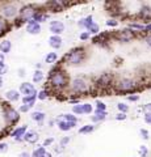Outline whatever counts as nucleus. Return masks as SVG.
<instances>
[{"mask_svg": "<svg viewBox=\"0 0 151 157\" xmlns=\"http://www.w3.org/2000/svg\"><path fill=\"white\" fill-rule=\"evenodd\" d=\"M70 77L67 75V72L63 70H59L57 72H53V73H49V80L46 82V86L45 89L50 93H62L63 90L69 89V85H70Z\"/></svg>", "mask_w": 151, "mask_h": 157, "instance_id": "obj_1", "label": "nucleus"}, {"mask_svg": "<svg viewBox=\"0 0 151 157\" xmlns=\"http://www.w3.org/2000/svg\"><path fill=\"white\" fill-rule=\"evenodd\" d=\"M145 85L141 82V80L133 77H120L114 80V84L112 90L116 93H120V94H135L137 92H139L141 89H143Z\"/></svg>", "mask_w": 151, "mask_h": 157, "instance_id": "obj_2", "label": "nucleus"}, {"mask_svg": "<svg viewBox=\"0 0 151 157\" xmlns=\"http://www.w3.org/2000/svg\"><path fill=\"white\" fill-rule=\"evenodd\" d=\"M69 90L72 93L74 96H87V94H91V93H95L96 88L93 84L87 80L84 77H75L70 81V85H69ZM97 92V90H96Z\"/></svg>", "mask_w": 151, "mask_h": 157, "instance_id": "obj_3", "label": "nucleus"}, {"mask_svg": "<svg viewBox=\"0 0 151 157\" xmlns=\"http://www.w3.org/2000/svg\"><path fill=\"white\" fill-rule=\"evenodd\" d=\"M87 59V48L83 46H77L72 48L63 56V63L67 66H80Z\"/></svg>", "mask_w": 151, "mask_h": 157, "instance_id": "obj_4", "label": "nucleus"}, {"mask_svg": "<svg viewBox=\"0 0 151 157\" xmlns=\"http://www.w3.org/2000/svg\"><path fill=\"white\" fill-rule=\"evenodd\" d=\"M114 80L116 78L110 72H104L95 80L93 85H95L97 92H106V90H109L113 88Z\"/></svg>", "mask_w": 151, "mask_h": 157, "instance_id": "obj_5", "label": "nucleus"}, {"mask_svg": "<svg viewBox=\"0 0 151 157\" xmlns=\"http://www.w3.org/2000/svg\"><path fill=\"white\" fill-rule=\"evenodd\" d=\"M3 117L6 121L7 126L13 127L14 124L20 121V113L14 110L9 104H3Z\"/></svg>", "mask_w": 151, "mask_h": 157, "instance_id": "obj_6", "label": "nucleus"}, {"mask_svg": "<svg viewBox=\"0 0 151 157\" xmlns=\"http://www.w3.org/2000/svg\"><path fill=\"white\" fill-rule=\"evenodd\" d=\"M40 6L41 4H24L18 11V18L22 20L25 24L29 22L30 20H33L34 13L40 9Z\"/></svg>", "mask_w": 151, "mask_h": 157, "instance_id": "obj_7", "label": "nucleus"}, {"mask_svg": "<svg viewBox=\"0 0 151 157\" xmlns=\"http://www.w3.org/2000/svg\"><path fill=\"white\" fill-rule=\"evenodd\" d=\"M20 8L17 7L16 3H3L0 4V16L6 20L9 18H16L18 16Z\"/></svg>", "mask_w": 151, "mask_h": 157, "instance_id": "obj_8", "label": "nucleus"}, {"mask_svg": "<svg viewBox=\"0 0 151 157\" xmlns=\"http://www.w3.org/2000/svg\"><path fill=\"white\" fill-rule=\"evenodd\" d=\"M137 36L138 34L135 32H133L131 29H129V28H125V29H122V30H117L116 33H112V38L117 39L118 42H124V43L133 41L134 38H137Z\"/></svg>", "mask_w": 151, "mask_h": 157, "instance_id": "obj_9", "label": "nucleus"}, {"mask_svg": "<svg viewBox=\"0 0 151 157\" xmlns=\"http://www.w3.org/2000/svg\"><path fill=\"white\" fill-rule=\"evenodd\" d=\"M137 17L139 20H142L143 24H150L151 22V6H147V4H143L141 6V8L138 9Z\"/></svg>", "mask_w": 151, "mask_h": 157, "instance_id": "obj_10", "label": "nucleus"}, {"mask_svg": "<svg viewBox=\"0 0 151 157\" xmlns=\"http://www.w3.org/2000/svg\"><path fill=\"white\" fill-rule=\"evenodd\" d=\"M65 29H66L65 24L59 21V20H53L49 24V30H50L51 36H61V34L65 33Z\"/></svg>", "mask_w": 151, "mask_h": 157, "instance_id": "obj_11", "label": "nucleus"}, {"mask_svg": "<svg viewBox=\"0 0 151 157\" xmlns=\"http://www.w3.org/2000/svg\"><path fill=\"white\" fill-rule=\"evenodd\" d=\"M18 92H20V94H22V97L37 96V94H38L36 86L33 85L32 82H21L20 88H18Z\"/></svg>", "mask_w": 151, "mask_h": 157, "instance_id": "obj_12", "label": "nucleus"}, {"mask_svg": "<svg viewBox=\"0 0 151 157\" xmlns=\"http://www.w3.org/2000/svg\"><path fill=\"white\" fill-rule=\"evenodd\" d=\"M26 131H28V126L24 124V126L13 128L11 131V134H9V136H11L16 143H21V141H24V135L26 134Z\"/></svg>", "mask_w": 151, "mask_h": 157, "instance_id": "obj_13", "label": "nucleus"}, {"mask_svg": "<svg viewBox=\"0 0 151 157\" xmlns=\"http://www.w3.org/2000/svg\"><path fill=\"white\" fill-rule=\"evenodd\" d=\"M25 30H26L28 34H30V36H38V34L42 32V26H41V24H38L36 21H33V20H30L29 22H26Z\"/></svg>", "mask_w": 151, "mask_h": 157, "instance_id": "obj_14", "label": "nucleus"}, {"mask_svg": "<svg viewBox=\"0 0 151 157\" xmlns=\"http://www.w3.org/2000/svg\"><path fill=\"white\" fill-rule=\"evenodd\" d=\"M38 140H40V135H38V132L36 131H26V134L24 135V141L25 143H29V144H36L38 143Z\"/></svg>", "mask_w": 151, "mask_h": 157, "instance_id": "obj_15", "label": "nucleus"}, {"mask_svg": "<svg viewBox=\"0 0 151 157\" xmlns=\"http://www.w3.org/2000/svg\"><path fill=\"white\" fill-rule=\"evenodd\" d=\"M93 16L92 14H89V16H85V17H83L80 18L79 21H77V26H79L80 29H83V30H88V28L93 24Z\"/></svg>", "mask_w": 151, "mask_h": 157, "instance_id": "obj_16", "label": "nucleus"}, {"mask_svg": "<svg viewBox=\"0 0 151 157\" xmlns=\"http://www.w3.org/2000/svg\"><path fill=\"white\" fill-rule=\"evenodd\" d=\"M21 98V94L20 92L16 90V89H9L6 92V100L9 102V104H12V102H17L20 101Z\"/></svg>", "mask_w": 151, "mask_h": 157, "instance_id": "obj_17", "label": "nucleus"}, {"mask_svg": "<svg viewBox=\"0 0 151 157\" xmlns=\"http://www.w3.org/2000/svg\"><path fill=\"white\" fill-rule=\"evenodd\" d=\"M49 42V46L51 48H54V50H58V48L62 47V43H63V39L61 36H50L47 39Z\"/></svg>", "mask_w": 151, "mask_h": 157, "instance_id": "obj_18", "label": "nucleus"}, {"mask_svg": "<svg viewBox=\"0 0 151 157\" xmlns=\"http://www.w3.org/2000/svg\"><path fill=\"white\" fill-rule=\"evenodd\" d=\"M108 113L106 111H99V110H93V115H91V121L92 123H100L106 119Z\"/></svg>", "mask_w": 151, "mask_h": 157, "instance_id": "obj_19", "label": "nucleus"}, {"mask_svg": "<svg viewBox=\"0 0 151 157\" xmlns=\"http://www.w3.org/2000/svg\"><path fill=\"white\" fill-rule=\"evenodd\" d=\"M11 29H12V24H9V21H7L4 17L0 16V38H2L4 34H7Z\"/></svg>", "mask_w": 151, "mask_h": 157, "instance_id": "obj_20", "label": "nucleus"}, {"mask_svg": "<svg viewBox=\"0 0 151 157\" xmlns=\"http://www.w3.org/2000/svg\"><path fill=\"white\" fill-rule=\"evenodd\" d=\"M57 126H58V128H59L61 131L67 132V131H70V130L74 128L76 124H74V123H69V122H66V121L61 119V118H58V119H57Z\"/></svg>", "mask_w": 151, "mask_h": 157, "instance_id": "obj_21", "label": "nucleus"}, {"mask_svg": "<svg viewBox=\"0 0 151 157\" xmlns=\"http://www.w3.org/2000/svg\"><path fill=\"white\" fill-rule=\"evenodd\" d=\"M11 50H12V42L9 39H2L0 41V52L7 55V54L11 52Z\"/></svg>", "mask_w": 151, "mask_h": 157, "instance_id": "obj_22", "label": "nucleus"}, {"mask_svg": "<svg viewBox=\"0 0 151 157\" xmlns=\"http://www.w3.org/2000/svg\"><path fill=\"white\" fill-rule=\"evenodd\" d=\"M30 118H32V119L34 121V122H37V123H42V122L46 119V114H45L43 111H38V110H37V111H33V113H32Z\"/></svg>", "mask_w": 151, "mask_h": 157, "instance_id": "obj_23", "label": "nucleus"}, {"mask_svg": "<svg viewBox=\"0 0 151 157\" xmlns=\"http://www.w3.org/2000/svg\"><path fill=\"white\" fill-rule=\"evenodd\" d=\"M128 28L131 29L133 32H135L137 34L145 32V24H141V22H135V21H133V22H130V24H129Z\"/></svg>", "mask_w": 151, "mask_h": 157, "instance_id": "obj_24", "label": "nucleus"}, {"mask_svg": "<svg viewBox=\"0 0 151 157\" xmlns=\"http://www.w3.org/2000/svg\"><path fill=\"white\" fill-rule=\"evenodd\" d=\"M43 78H45V72H43V70H36L33 72V82H34V84H40V82L43 81Z\"/></svg>", "mask_w": 151, "mask_h": 157, "instance_id": "obj_25", "label": "nucleus"}, {"mask_svg": "<svg viewBox=\"0 0 151 157\" xmlns=\"http://www.w3.org/2000/svg\"><path fill=\"white\" fill-rule=\"evenodd\" d=\"M61 119L69 122V123H74V124H77V117L74 115L72 113H66V114H61Z\"/></svg>", "mask_w": 151, "mask_h": 157, "instance_id": "obj_26", "label": "nucleus"}, {"mask_svg": "<svg viewBox=\"0 0 151 157\" xmlns=\"http://www.w3.org/2000/svg\"><path fill=\"white\" fill-rule=\"evenodd\" d=\"M95 128H96L95 124H84L79 128V134L80 135H88V134H92V132L95 131Z\"/></svg>", "mask_w": 151, "mask_h": 157, "instance_id": "obj_27", "label": "nucleus"}, {"mask_svg": "<svg viewBox=\"0 0 151 157\" xmlns=\"http://www.w3.org/2000/svg\"><path fill=\"white\" fill-rule=\"evenodd\" d=\"M57 60H58V54H57V52L51 51V52L46 54V56H45V63H47V64H55Z\"/></svg>", "mask_w": 151, "mask_h": 157, "instance_id": "obj_28", "label": "nucleus"}, {"mask_svg": "<svg viewBox=\"0 0 151 157\" xmlns=\"http://www.w3.org/2000/svg\"><path fill=\"white\" fill-rule=\"evenodd\" d=\"M36 101H37V96H28V97H22V105H28L33 107L36 105Z\"/></svg>", "mask_w": 151, "mask_h": 157, "instance_id": "obj_29", "label": "nucleus"}, {"mask_svg": "<svg viewBox=\"0 0 151 157\" xmlns=\"http://www.w3.org/2000/svg\"><path fill=\"white\" fill-rule=\"evenodd\" d=\"M46 148H45V147H42V145H40V147H37V148L34 149V151H33L32 152V157H42L43 155H45L46 153Z\"/></svg>", "mask_w": 151, "mask_h": 157, "instance_id": "obj_30", "label": "nucleus"}, {"mask_svg": "<svg viewBox=\"0 0 151 157\" xmlns=\"http://www.w3.org/2000/svg\"><path fill=\"white\" fill-rule=\"evenodd\" d=\"M85 32H88L91 36H97V34H100V26H99V24L93 22V24H92V25L88 28V30H85Z\"/></svg>", "mask_w": 151, "mask_h": 157, "instance_id": "obj_31", "label": "nucleus"}, {"mask_svg": "<svg viewBox=\"0 0 151 157\" xmlns=\"http://www.w3.org/2000/svg\"><path fill=\"white\" fill-rule=\"evenodd\" d=\"M81 107H83V114H92L93 113V105L92 104H88V102H85V104H81Z\"/></svg>", "mask_w": 151, "mask_h": 157, "instance_id": "obj_32", "label": "nucleus"}, {"mask_svg": "<svg viewBox=\"0 0 151 157\" xmlns=\"http://www.w3.org/2000/svg\"><path fill=\"white\" fill-rule=\"evenodd\" d=\"M117 109H118V113H124V114H128V111H129V105L128 104H125V102H118L117 104Z\"/></svg>", "mask_w": 151, "mask_h": 157, "instance_id": "obj_33", "label": "nucleus"}, {"mask_svg": "<svg viewBox=\"0 0 151 157\" xmlns=\"http://www.w3.org/2000/svg\"><path fill=\"white\" fill-rule=\"evenodd\" d=\"M50 97V93H49L46 89H42L38 92V94H37V100H40V101H45L47 100V98Z\"/></svg>", "mask_w": 151, "mask_h": 157, "instance_id": "obj_34", "label": "nucleus"}, {"mask_svg": "<svg viewBox=\"0 0 151 157\" xmlns=\"http://www.w3.org/2000/svg\"><path fill=\"white\" fill-rule=\"evenodd\" d=\"M118 24H120V21L117 18H109V20H106L105 21V25L106 26H109V28H117L118 26Z\"/></svg>", "mask_w": 151, "mask_h": 157, "instance_id": "obj_35", "label": "nucleus"}, {"mask_svg": "<svg viewBox=\"0 0 151 157\" xmlns=\"http://www.w3.org/2000/svg\"><path fill=\"white\" fill-rule=\"evenodd\" d=\"M138 155H139V157H147L149 156V148L146 145H141L138 148Z\"/></svg>", "mask_w": 151, "mask_h": 157, "instance_id": "obj_36", "label": "nucleus"}, {"mask_svg": "<svg viewBox=\"0 0 151 157\" xmlns=\"http://www.w3.org/2000/svg\"><path fill=\"white\" fill-rule=\"evenodd\" d=\"M96 109L95 110H99V111H106V105L104 104L103 101H100V100H96Z\"/></svg>", "mask_w": 151, "mask_h": 157, "instance_id": "obj_37", "label": "nucleus"}, {"mask_svg": "<svg viewBox=\"0 0 151 157\" xmlns=\"http://www.w3.org/2000/svg\"><path fill=\"white\" fill-rule=\"evenodd\" d=\"M72 114H74V115H83V107H81V104L72 106Z\"/></svg>", "mask_w": 151, "mask_h": 157, "instance_id": "obj_38", "label": "nucleus"}, {"mask_svg": "<svg viewBox=\"0 0 151 157\" xmlns=\"http://www.w3.org/2000/svg\"><path fill=\"white\" fill-rule=\"evenodd\" d=\"M139 135H141V137H142L143 140H149L150 139V132H149V130H146V128H139Z\"/></svg>", "mask_w": 151, "mask_h": 157, "instance_id": "obj_39", "label": "nucleus"}, {"mask_svg": "<svg viewBox=\"0 0 151 157\" xmlns=\"http://www.w3.org/2000/svg\"><path fill=\"white\" fill-rule=\"evenodd\" d=\"M139 94H137V93H135V94H129V96H126V100H128L129 102H138L139 101Z\"/></svg>", "mask_w": 151, "mask_h": 157, "instance_id": "obj_40", "label": "nucleus"}, {"mask_svg": "<svg viewBox=\"0 0 151 157\" xmlns=\"http://www.w3.org/2000/svg\"><path fill=\"white\" fill-rule=\"evenodd\" d=\"M70 136H65V137H62V139H61V141H59V145L62 147V148H66V147H67V144H69L70 143Z\"/></svg>", "mask_w": 151, "mask_h": 157, "instance_id": "obj_41", "label": "nucleus"}, {"mask_svg": "<svg viewBox=\"0 0 151 157\" xmlns=\"http://www.w3.org/2000/svg\"><path fill=\"white\" fill-rule=\"evenodd\" d=\"M91 38V34L88 33V32H81L80 33V36H79V39H80V41H83V42H84V41H88V39Z\"/></svg>", "mask_w": 151, "mask_h": 157, "instance_id": "obj_42", "label": "nucleus"}, {"mask_svg": "<svg viewBox=\"0 0 151 157\" xmlns=\"http://www.w3.org/2000/svg\"><path fill=\"white\" fill-rule=\"evenodd\" d=\"M8 149H9V147L6 141H0V153H7Z\"/></svg>", "mask_w": 151, "mask_h": 157, "instance_id": "obj_43", "label": "nucleus"}, {"mask_svg": "<svg viewBox=\"0 0 151 157\" xmlns=\"http://www.w3.org/2000/svg\"><path fill=\"white\" fill-rule=\"evenodd\" d=\"M51 144H54V136H51V137H46L45 140H43V144L42 147H49V145H51Z\"/></svg>", "mask_w": 151, "mask_h": 157, "instance_id": "obj_44", "label": "nucleus"}, {"mask_svg": "<svg viewBox=\"0 0 151 157\" xmlns=\"http://www.w3.org/2000/svg\"><path fill=\"white\" fill-rule=\"evenodd\" d=\"M143 121L146 124L151 126V111L150 113H143Z\"/></svg>", "mask_w": 151, "mask_h": 157, "instance_id": "obj_45", "label": "nucleus"}, {"mask_svg": "<svg viewBox=\"0 0 151 157\" xmlns=\"http://www.w3.org/2000/svg\"><path fill=\"white\" fill-rule=\"evenodd\" d=\"M7 72H8V66L6 64V63H3V64H0V76L6 75Z\"/></svg>", "mask_w": 151, "mask_h": 157, "instance_id": "obj_46", "label": "nucleus"}, {"mask_svg": "<svg viewBox=\"0 0 151 157\" xmlns=\"http://www.w3.org/2000/svg\"><path fill=\"white\" fill-rule=\"evenodd\" d=\"M30 109L32 107L28 106V105H21L18 107V113H28V111H30Z\"/></svg>", "mask_w": 151, "mask_h": 157, "instance_id": "obj_47", "label": "nucleus"}, {"mask_svg": "<svg viewBox=\"0 0 151 157\" xmlns=\"http://www.w3.org/2000/svg\"><path fill=\"white\" fill-rule=\"evenodd\" d=\"M126 118H128V115H126V114H124V113H118V114L116 115V121L121 122V121H125Z\"/></svg>", "mask_w": 151, "mask_h": 157, "instance_id": "obj_48", "label": "nucleus"}, {"mask_svg": "<svg viewBox=\"0 0 151 157\" xmlns=\"http://www.w3.org/2000/svg\"><path fill=\"white\" fill-rule=\"evenodd\" d=\"M143 39H145L146 45H147L149 47H151V33L150 34H146V36L143 37Z\"/></svg>", "mask_w": 151, "mask_h": 157, "instance_id": "obj_49", "label": "nucleus"}, {"mask_svg": "<svg viewBox=\"0 0 151 157\" xmlns=\"http://www.w3.org/2000/svg\"><path fill=\"white\" fill-rule=\"evenodd\" d=\"M142 110H143V113H150V111H151V102L143 105V106H142Z\"/></svg>", "mask_w": 151, "mask_h": 157, "instance_id": "obj_50", "label": "nucleus"}, {"mask_svg": "<svg viewBox=\"0 0 151 157\" xmlns=\"http://www.w3.org/2000/svg\"><path fill=\"white\" fill-rule=\"evenodd\" d=\"M54 151L58 153V156H59V153H62V152L65 151V148H62V147H61L59 144H58V145H54Z\"/></svg>", "mask_w": 151, "mask_h": 157, "instance_id": "obj_51", "label": "nucleus"}, {"mask_svg": "<svg viewBox=\"0 0 151 157\" xmlns=\"http://www.w3.org/2000/svg\"><path fill=\"white\" fill-rule=\"evenodd\" d=\"M17 75H18V77H24L26 75L25 70H24V68H18V70H17Z\"/></svg>", "mask_w": 151, "mask_h": 157, "instance_id": "obj_52", "label": "nucleus"}, {"mask_svg": "<svg viewBox=\"0 0 151 157\" xmlns=\"http://www.w3.org/2000/svg\"><path fill=\"white\" fill-rule=\"evenodd\" d=\"M18 157H32V155L29 153V152H25V151H24V152H21V153L18 155Z\"/></svg>", "mask_w": 151, "mask_h": 157, "instance_id": "obj_53", "label": "nucleus"}, {"mask_svg": "<svg viewBox=\"0 0 151 157\" xmlns=\"http://www.w3.org/2000/svg\"><path fill=\"white\" fill-rule=\"evenodd\" d=\"M4 62H6V55H4V54H2V52H0V64H3Z\"/></svg>", "mask_w": 151, "mask_h": 157, "instance_id": "obj_54", "label": "nucleus"}, {"mask_svg": "<svg viewBox=\"0 0 151 157\" xmlns=\"http://www.w3.org/2000/svg\"><path fill=\"white\" fill-rule=\"evenodd\" d=\"M4 85V80H3V76H0V88H3Z\"/></svg>", "mask_w": 151, "mask_h": 157, "instance_id": "obj_55", "label": "nucleus"}, {"mask_svg": "<svg viewBox=\"0 0 151 157\" xmlns=\"http://www.w3.org/2000/svg\"><path fill=\"white\" fill-rule=\"evenodd\" d=\"M42 157H53V155L50 153V152H46V153H45V155H43Z\"/></svg>", "mask_w": 151, "mask_h": 157, "instance_id": "obj_56", "label": "nucleus"}, {"mask_svg": "<svg viewBox=\"0 0 151 157\" xmlns=\"http://www.w3.org/2000/svg\"><path fill=\"white\" fill-rule=\"evenodd\" d=\"M36 67H37V70H42V64H41V63H37Z\"/></svg>", "mask_w": 151, "mask_h": 157, "instance_id": "obj_57", "label": "nucleus"}, {"mask_svg": "<svg viewBox=\"0 0 151 157\" xmlns=\"http://www.w3.org/2000/svg\"><path fill=\"white\" fill-rule=\"evenodd\" d=\"M53 124H54V119H50V121H49V126L53 127Z\"/></svg>", "mask_w": 151, "mask_h": 157, "instance_id": "obj_58", "label": "nucleus"}, {"mask_svg": "<svg viewBox=\"0 0 151 157\" xmlns=\"http://www.w3.org/2000/svg\"><path fill=\"white\" fill-rule=\"evenodd\" d=\"M55 157H63V156H61V155H59V156H55Z\"/></svg>", "mask_w": 151, "mask_h": 157, "instance_id": "obj_59", "label": "nucleus"}]
</instances>
